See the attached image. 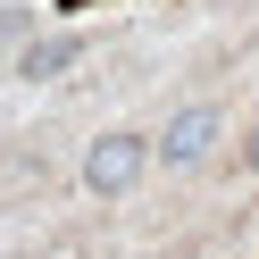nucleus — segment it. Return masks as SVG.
<instances>
[{"label":"nucleus","mask_w":259,"mask_h":259,"mask_svg":"<svg viewBox=\"0 0 259 259\" xmlns=\"http://www.w3.org/2000/svg\"><path fill=\"white\" fill-rule=\"evenodd\" d=\"M209 142H218V109H184V117L159 134V159H167V167H201Z\"/></svg>","instance_id":"obj_2"},{"label":"nucleus","mask_w":259,"mask_h":259,"mask_svg":"<svg viewBox=\"0 0 259 259\" xmlns=\"http://www.w3.org/2000/svg\"><path fill=\"white\" fill-rule=\"evenodd\" d=\"M242 167H259V125H251V142H242Z\"/></svg>","instance_id":"obj_4"},{"label":"nucleus","mask_w":259,"mask_h":259,"mask_svg":"<svg viewBox=\"0 0 259 259\" xmlns=\"http://www.w3.org/2000/svg\"><path fill=\"white\" fill-rule=\"evenodd\" d=\"M59 67H75V42H34L25 51V75H59Z\"/></svg>","instance_id":"obj_3"},{"label":"nucleus","mask_w":259,"mask_h":259,"mask_svg":"<svg viewBox=\"0 0 259 259\" xmlns=\"http://www.w3.org/2000/svg\"><path fill=\"white\" fill-rule=\"evenodd\" d=\"M142 159H151V142H142V134H109V142H92L84 184H92V192H125V184L142 176Z\"/></svg>","instance_id":"obj_1"}]
</instances>
